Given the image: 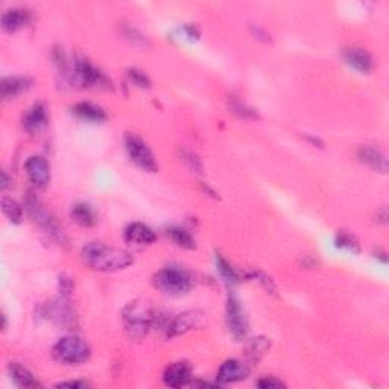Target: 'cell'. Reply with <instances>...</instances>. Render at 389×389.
I'll list each match as a JSON object with an SVG mask.
<instances>
[{"label":"cell","instance_id":"cell-31","mask_svg":"<svg viewBox=\"0 0 389 389\" xmlns=\"http://www.w3.org/2000/svg\"><path fill=\"white\" fill-rule=\"evenodd\" d=\"M123 36L125 38H128L134 46H148V38H146L143 34H140L137 29H133V27H125Z\"/></svg>","mask_w":389,"mask_h":389},{"label":"cell","instance_id":"cell-30","mask_svg":"<svg viewBox=\"0 0 389 389\" xmlns=\"http://www.w3.org/2000/svg\"><path fill=\"white\" fill-rule=\"evenodd\" d=\"M128 78L138 88H149L151 87L149 76L146 75L145 72L138 71V68H129V71H128Z\"/></svg>","mask_w":389,"mask_h":389},{"label":"cell","instance_id":"cell-6","mask_svg":"<svg viewBox=\"0 0 389 389\" xmlns=\"http://www.w3.org/2000/svg\"><path fill=\"white\" fill-rule=\"evenodd\" d=\"M26 207L34 222L38 224V227L49 236V238L53 239L58 245H64V247L67 245V236L64 234V231H62V228L60 227L57 219L52 216L51 212H47V208L41 204L32 193H29V197L26 198Z\"/></svg>","mask_w":389,"mask_h":389},{"label":"cell","instance_id":"cell-15","mask_svg":"<svg viewBox=\"0 0 389 389\" xmlns=\"http://www.w3.org/2000/svg\"><path fill=\"white\" fill-rule=\"evenodd\" d=\"M125 240L134 247H148L157 240V234L142 222H133L125 230Z\"/></svg>","mask_w":389,"mask_h":389},{"label":"cell","instance_id":"cell-22","mask_svg":"<svg viewBox=\"0 0 389 389\" xmlns=\"http://www.w3.org/2000/svg\"><path fill=\"white\" fill-rule=\"evenodd\" d=\"M71 216L76 224L84 228H92L97 222V214L95 212V208L86 203L75 204L71 210Z\"/></svg>","mask_w":389,"mask_h":389},{"label":"cell","instance_id":"cell-34","mask_svg":"<svg viewBox=\"0 0 389 389\" xmlns=\"http://www.w3.org/2000/svg\"><path fill=\"white\" fill-rule=\"evenodd\" d=\"M57 388H71V389H86L90 385L87 381H82V380H75V381H61V384L55 385Z\"/></svg>","mask_w":389,"mask_h":389},{"label":"cell","instance_id":"cell-23","mask_svg":"<svg viewBox=\"0 0 389 389\" xmlns=\"http://www.w3.org/2000/svg\"><path fill=\"white\" fill-rule=\"evenodd\" d=\"M169 238L177 243L179 248L184 249H194L197 248V242H194L193 236L181 227H172L168 230Z\"/></svg>","mask_w":389,"mask_h":389},{"label":"cell","instance_id":"cell-20","mask_svg":"<svg viewBox=\"0 0 389 389\" xmlns=\"http://www.w3.org/2000/svg\"><path fill=\"white\" fill-rule=\"evenodd\" d=\"M72 113L81 121L90 123H102L107 121V113L92 102H79L72 107Z\"/></svg>","mask_w":389,"mask_h":389},{"label":"cell","instance_id":"cell-17","mask_svg":"<svg viewBox=\"0 0 389 389\" xmlns=\"http://www.w3.org/2000/svg\"><path fill=\"white\" fill-rule=\"evenodd\" d=\"M49 122V113L45 103H34L23 116V128L29 134H37Z\"/></svg>","mask_w":389,"mask_h":389},{"label":"cell","instance_id":"cell-7","mask_svg":"<svg viewBox=\"0 0 389 389\" xmlns=\"http://www.w3.org/2000/svg\"><path fill=\"white\" fill-rule=\"evenodd\" d=\"M125 148H127L128 157L137 168H140L145 172H157L158 163L155 160L154 152L143 138L138 137L137 134H127L125 136Z\"/></svg>","mask_w":389,"mask_h":389},{"label":"cell","instance_id":"cell-29","mask_svg":"<svg viewBox=\"0 0 389 389\" xmlns=\"http://www.w3.org/2000/svg\"><path fill=\"white\" fill-rule=\"evenodd\" d=\"M181 162H184L187 168L193 172H203L204 169L201 158L197 154H193L192 151H187V149L181 151Z\"/></svg>","mask_w":389,"mask_h":389},{"label":"cell","instance_id":"cell-16","mask_svg":"<svg viewBox=\"0 0 389 389\" xmlns=\"http://www.w3.org/2000/svg\"><path fill=\"white\" fill-rule=\"evenodd\" d=\"M32 86L34 79L29 76H10V78H3L0 82V96L5 101L14 99V97L27 92Z\"/></svg>","mask_w":389,"mask_h":389},{"label":"cell","instance_id":"cell-28","mask_svg":"<svg viewBox=\"0 0 389 389\" xmlns=\"http://www.w3.org/2000/svg\"><path fill=\"white\" fill-rule=\"evenodd\" d=\"M230 108L236 116L240 117V119H257V117H259L253 108L247 107L245 103L239 99H236V97H233L230 101Z\"/></svg>","mask_w":389,"mask_h":389},{"label":"cell","instance_id":"cell-3","mask_svg":"<svg viewBox=\"0 0 389 389\" xmlns=\"http://www.w3.org/2000/svg\"><path fill=\"white\" fill-rule=\"evenodd\" d=\"M62 71L67 72L68 78L73 84L82 88H93V90H108L111 88V81L107 78L105 73H102L99 68L95 67L92 62L84 58H76L72 64L66 61L62 64Z\"/></svg>","mask_w":389,"mask_h":389},{"label":"cell","instance_id":"cell-11","mask_svg":"<svg viewBox=\"0 0 389 389\" xmlns=\"http://www.w3.org/2000/svg\"><path fill=\"white\" fill-rule=\"evenodd\" d=\"M25 171L29 181L38 189H45L51 183V166L43 157L32 155L27 158L25 163Z\"/></svg>","mask_w":389,"mask_h":389},{"label":"cell","instance_id":"cell-26","mask_svg":"<svg viewBox=\"0 0 389 389\" xmlns=\"http://www.w3.org/2000/svg\"><path fill=\"white\" fill-rule=\"evenodd\" d=\"M216 265H218V271L219 274L224 277L227 283H239L240 281V273L238 269H234L230 263H228L224 257L219 255L216 257Z\"/></svg>","mask_w":389,"mask_h":389},{"label":"cell","instance_id":"cell-27","mask_svg":"<svg viewBox=\"0 0 389 389\" xmlns=\"http://www.w3.org/2000/svg\"><path fill=\"white\" fill-rule=\"evenodd\" d=\"M336 247L340 249H347V251H350L353 254H357L360 253V245L357 239L354 238L353 234L347 233V231H339L336 234V239H335Z\"/></svg>","mask_w":389,"mask_h":389},{"label":"cell","instance_id":"cell-32","mask_svg":"<svg viewBox=\"0 0 389 389\" xmlns=\"http://www.w3.org/2000/svg\"><path fill=\"white\" fill-rule=\"evenodd\" d=\"M262 389H279V388H286V384L281 381L280 379L277 377H262L259 381L255 384Z\"/></svg>","mask_w":389,"mask_h":389},{"label":"cell","instance_id":"cell-33","mask_svg":"<svg viewBox=\"0 0 389 389\" xmlns=\"http://www.w3.org/2000/svg\"><path fill=\"white\" fill-rule=\"evenodd\" d=\"M73 289V281L66 275L60 277V290L62 295H68Z\"/></svg>","mask_w":389,"mask_h":389},{"label":"cell","instance_id":"cell-14","mask_svg":"<svg viewBox=\"0 0 389 389\" xmlns=\"http://www.w3.org/2000/svg\"><path fill=\"white\" fill-rule=\"evenodd\" d=\"M192 379V366L187 362H173L163 373V381L169 388H183Z\"/></svg>","mask_w":389,"mask_h":389},{"label":"cell","instance_id":"cell-24","mask_svg":"<svg viewBox=\"0 0 389 389\" xmlns=\"http://www.w3.org/2000/svg\"><path fill=\"white\" fill-rule=\"evenodd\" d=\"M269 349H271V339L263 336L255 338L249 342L248 357L251 359V362H259V360L269 351Z\"/></svg>","mask_w":389,"mask_h":389},{"label":"cell","instance_id":"cell-13","mask_svg":"<svg viewBox=\"0 0 389 389\" xmlns=\"http://www.w3.org/2000/svg\"><path fill=\"white\" fill-rule=\"evenodd\" d=\"M342 58L354 71L364 75L373 72L374 60L362 47H345L342 51Z\"/></svg>","mask_w":389,"mask_h":389},{"label":"cell","instance_id":"cell-1","mask_svg":"<svg viewBox=\"0 0 389 389\" xmlns=\"http://www.w3.org/2000/svg\"><path fill=\"white\" fill-rule=\"evenodd\" d=\"M81 259L84 265L97 273H116L134 263V257L121 248L108 247L101 242H90L82 248Z\"/></svg>","mask_w":389,"mask_h":389},{"label":"cell","instance_id":"cell-25","mask_svg":"<svg viewBox=\"0 0 389 389\" xmlns=\"http://www.w3.org/2000/svg\"><path fill=\"white\" fill-rule=\"evenodd\" d=\"M2 212L10 222L12 224H20L23 219V208L20 205L17 201H14L8 197L2 198Z\"/></svg>","mask_w":389,"mask_h":389},{"label":"cell","instance_id":"cell-5","mask_svg":"<svg viewBox=\"0 0 389 389\" xmlns=\"http://www.w3.org/2000/svg\"><path fill=\"white\" fill-rule=\"evenodd\" d=\"M52 354L61 364L78 365L87 362L90 356H92V350H90V345L84 339L71 335L61 338L58 342L55 344Z\"/></svg>","mask_w":389,"mask_h":389},{"label":"cell","instance_id":"cell-4","mask_svg":"<svg viewBox=\"0 0 389 389\" xmlns=\"http://www.w3.org/2000/svg\"><path fill=\"white\" fill-rule=\"evenodd\" d=\"M152 284L160 292L171 297H183L189 294L193 286L190 275L177 268H164L158 271L152 279Z\"/></svg>","mask_w":389,"mask_h":389},{"label":"cell","instance_id":"cell-35","mask_svg":"<svg viewBox=\"0 0 389 389\" xmlns=\"http://www.w3.org/2000/svg\"><path fill=\"white\" fill-rule=\"evenodd\" d=\"M10 186H11V179L8 177V173L3 171L2 172V179H0V190H6Z\"/></svg>","mask_w":389,"mask_h":389},{"label":"cell","instance_id":"cell-21","mask_svg":"<svg viewBox=\"0 0 389 389\" xmlns=\"http://www.w3.org/2000/svg\"><path fill=\"white\" fill-rule=\"evenodd\" d=\"M8 373H10L11 380L17 386H22V388H40L41 386L37 377L34 376V374L22 364L11 362L8 366Z\"/></svg>","mask_w":389,"mask_h":389},{"label":"cell","instance_id":"cell-12","mask_svg":"<svg viewBox=\"0 0 389 389\" xmlns=\"http://www.w3.org/2000/svg\"><path fill=\"white\" fill-rule=\"evenodd\" d=\"M249 376V366L247 364H243L242 360L238 359H230L225 360L224 364L219 366L218 370V381L219 384H238L248 379Z\"/></svg>","mask_w":389,"mask_h":389},{"label":"cell","instance_id":"cell-18","mask_svg":"<svg viewBox=\"0 0 389 389\" xmlns=\"http://www.w3.org/2000/svg\"><path fill=\"white\" fill-rule=\"evenodd\" d=\"M357 158L360 163L368 166V168L373 169L374 172H388V160L380 149L373 148V146H362L357 152Z\"/></svg>","mask_w":389,"mask_h":389},{"label":"cell","instance_id":"cell-10","mask_svg":"<svg viewBox=\"0 0 389 389\" xmlns=\"http://www.w3.org/2000/svg\"><path fill=\"white\" fill-rule=\"evenodd\" d=\"M205 324V314L201 310H187L175 316L166 325V336L175 338L181 336L184 333L203 327Z\"/></svg>","mask_w":389,"mask_h":389},{"label":"cell","instance_id":"cell-19","mask_svg":"<svg viewBox=\"0 0 389 389\" xmlns=\"http://www.w3.org/2000/svg\"><path fill=\"white\" fill-rule=\"evenodd\" d=\"M31 11L26 8H11L2 14V27L6 32H17L31 22Z\"/></svg>","mask_w":389,"mask_h":389},{"label":"cell","instance_id":"cell-2","mask_svg":"<svg viewBox=\"0 0 389 389\" xmlns=\"http://www.w3.org/2000/svg\"><path fill=\"white\" fill-rule=\"evenodd\" d=\"M160 310L148 301H134L129 303L122 312V319L125 323V329L131 335V338L140 339L154 327L160 321Z\"/></svg>","mask_w":389,"mask_h":389},{"label":"cell","instance_id":"cell-9","mask_svg":"<svg viewBox=\"0 0 389 389\" xmlns=\"http://www.w3.org/2000/svg\"><path fill=\"white\" fill-rule=\"evenodd\" d=\"M43 315L55 325L62 329H72L76 325V314L64 298H57L45 304Z\"/></svg>","mask_w":389,"mask_h":389},{"label":"cell","instance_id":"cell-8","mask_svg":"<svg viewBox=\"0 0 389 389\" xmlns=\"http://www.w3.org/2000/svg\"><path fill=\"white\" fill-rule=\"evenodd\" d=\"M227 327L231 336L238 340L247 339L249 331V324L245 310H243L240 301L234 295H230L227 300Z\"/></svg>","mask_w":389,"mask_h":389}]
</instances>
